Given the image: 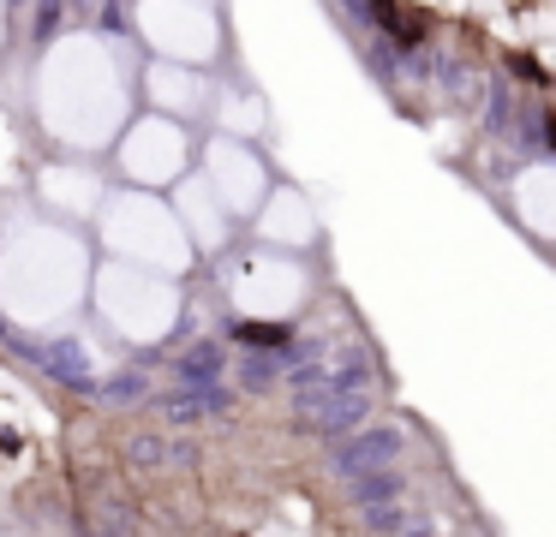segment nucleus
<instances>
[{"label": "nucleus", "instance_id": "1", "mask_svg": "<svg viewBox=\"0 0 556 537\" xmlns=\"http://www.w3.org/2000/svg\"><path fill=\"white\" fill-rule=\"evenodd\" d=\"M132 84L102 36H61L37 72V119L66 150H102L121 138Z\"/></svg>", "mask_w": 556, "mask_h": 537}, {"label": "nucleus", "instance_id": "2", "mask_svg": "<svg viewBox=\"0 0 556 537\" xmlns=\"http://www.w3.org/2000/svg\"><path fill=\"white\" fill-rule=\"evenodd\" d=\"M90 263L66 227H18L0 245V310L25 329H61L78 305H85Z\"/></svg>", "mask_w": 556, "mask_h": 537}, {"label": "nucleus", "instance_id": "3", "mask_svg": "<svg viewBox=\"0 0 556 537\" xmlns=\"http://www.w3.org/2000/svg\"><path fill=\"white\" fill-rule=\"evenodd\" d=\"M102 239H109L114 257L162 274H180L192 263V233H186L180 209H168L150 191H121V197L102 203Z\"/></svg>", "mask_w": 556, "mask_h": 537}, {"label": "nucleus", "instance_id": "4", "mask_svg": "<svg viewBox=\"0 0 556 537\" xmlns=\"http://www.w3.org/2000/svg\"><path fill=\"white\" fill-rule=\"evenodd\" d=\"M97 310L121 341H162L180 317V286L174 274L144 269V263H126L114 257L109 269H97Z\"/></svg>", "mask_w": 556, "mask_h": 537}, {"label": "nucleus", "instance_id": "5", "mask_svg": "<svg viewBox=\"0 0 556 537\" xmlns=\"http://www.w3.org/2000/svg\"><path fill=\"white\" fill-rule=\"evenodd\" d=\"M138 30L162 60H210L222 48L210 0H138Z\"/></svg>", "mask_w": 556, "mask_h": 537}, {"label": "nucleus", "instance_id": "6", "mask_svg": "<svg viewBox=\"0 0 556 537\" xmlns=\"http://www.w3.org/2000/svg\"><path fill=\"white\" fill-rule=\"evenodd\" d=\"M305 269L293 257H276V251H264V257H245L240 269H233L228 281V298L240 317H257V322H281L293 317V310L305 305Z\"/></svg>", "mask_w": 556, "mask_h": 537}, {"label": "nucleus", "instance_id": "7", "mask_svg": "<svg viewBox=\"0 0 556 537\" xmlns=\"http://www.w3.org/2000/svg\"><path fill=\"white\" fill-rule=\"evenodd\" d=\"M121 167H126L132 186H174V179L186 174V131L174 126L168 114L138 119L121 138Z\"/></svg>", "mask_w": 556, "mask_h": 537}, {"label": "nucleus", "instance_id": "8", "mask_svg": "<svg viewBox=\"0 0 556 537\" xmlns=\"http://www.w3.org/2000/svg\"><path fill=\"white\" fill-rule=\"evenodd\" d=\"M204 167H210V186H216V197L228 203L233 215H252V209H264V197H269V174H264V162H257L252 150H245L240 138H216L210 143V155H204Z\"/></svg>", "mask_w": 556, "mask_h": 537}, {"label": "nucleus", "instance_id": "9", "mask_svg": "<svg viewBox=\"0 0 556 537\" xmlns=\"http://www.w3.org/2000/svg\"><path fill=\"white\" fill-rule=\"evenodd\" d=\"M228 215L233 209L216 197L210 179H186V186H180V221H186V233H192V245L216 251L222 239H228Z\"/></svg>", "mask_w": 556, "mask_h": 537}, {"label": "nucleus", "instance_id": "10", "mask_svg": "<svg viewBox=\"0 0 556 537\" xmlns=\"http://www.w3.org/2000/svg\"><path fill=\"white\" fill-rule=\"evenodd\" d=\"M264 221H257V233L269 239V245H312L317 239V221H312V203L300 197V191H276V197H264Z\"/></svg>", "mask_w": 556, "mask_h": 537}, {"label": "nucleus", "instance_id": "11", "mask_svg": "<svg viewBox=\"0 0 556 537\" xmlns=\"http://www.w3.org/2000/svg\"><path fill=\"white\" fill-rule=\"evenodd\" d=\"M515 215L539 239H556V167H527L515 179Z\"/></svg>", "mask_w": 556, "mask_h": 537}, {"label": "nucleus", "instance_id": "12", "mask_svg": "<svg viewBox=\"0 0 556 537\" xmlns=\"http://www.w3.org/2000/svg\"><path fill=\"white\" fill-rule=\"evenodd\" d=\"M150 95H156L168 114H198L204 107V78L192 72V60H162L150 72Z\"/></svg>", "mask_w": 556, "mask_h": 537}, {"label": "nucleus", "instance_id": "13", "mask_svg": "<svg viewBox=\"0 0 556 537\" xmlns=\"http://www.w3.org/2000/svg\"><path fill=\"white\" fill-rule=\"evenodd\" d=\"M42 197H49L54 209H66V215L102 209V186H97V174H85V167H49V174H42Z\"/></svg>", "mask_w": 556, "mask_h": 537}, {"label": "nucleus", "instance_id": "14", "mask_svg": "<svg viewBox=\"0 0 556 537\" xmlns=\"http://www.w3.org/2000/svg\"><path fill=\"white\" fill-rule=\"evenodd\" d=\"M222 119H228L233 138H245V131H257V102H245V95H233L228 107H222Z\"/></svg>", "mask_w": 556, "mask_h": 537}, {"label": "nucleus", "instance_id": "15", "mask_svg": "<svg viewBox=\"0 0 556 537\" xmlns=\"http://www.w3.org/2000/svg\"><path fill=\"white\" fill-rule=\"evenodd\" d=\"M0 42H7V18H0Z\"/></svg>", "mask_w": 556, "mask_h": 537}]
</instances>
